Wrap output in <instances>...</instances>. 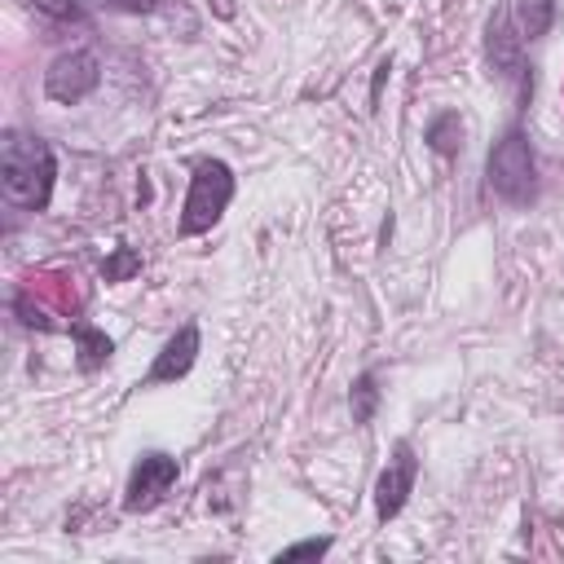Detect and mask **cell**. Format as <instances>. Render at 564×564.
I'll use <instances>...</instances> for the list:
<instances>
[{"instance_id": "6da1fadb", "label": "cell", "mask_w": 564, "mask_h": 564, "mask_svg": "<svg viewBox=\"0 0 564 564\" xmlns=\"http://www.w3.org/2000/svg\"><path fill=\"white\" fill-rule=\"evenodd\" d=\"M53 176H57V163H53L48 141L26 137V132H4L0 185H4L9 203L26 207V212H44L48 198H53Z\"/></svg>"}, {"instance_id": "7a4b0ae2", "label": "cell", "mask_w": 564, "mask_h": 564, "mask_svg": "<svg viewBox=\"0 0 564 564\" xmlns=\"http://www.w3.org/2000/svg\"><path fill=\"white\" fill-rule=\"evenodd\" d=\"M485 172H489V189H494L498 198H507V203H516V207L533 203V194H538V163H533L529 137H524L520 128H507V132L494 141Z\"/></svg>"}, {"instance_id": "3957f363", "label": "cell", "mask_w": 564, "mask_h": 564, "mask_svg": "<svg viewBox=\"0 0 564 564\" xmlns=\"http://www.w3.org/2000/svg\"><path fill=\"white\" fill-rule=\"evenodd\" d=\"M229 198H234V172H229V163L203 159L194 167V176H189V194H185V207H181V234L185 238L207 234L225 216Z\"/></svg>"}, {"instance_id": "277c9868", "label": "cell", "mask_w": 564, "mask_h": 564, "mask_svg": "<svg viewBox=\"0 0 564 564\" xmlns=\"http://www.w3.org/2000/svg\"><path fill=\"white\" fill-rule=\"evenodd\" d=\"M97 84H101V62H97V53H88V48H70V53H62V57L44 70V93H48L53 101H62V106L84 101Z\"/></svg>"}, {"instance_id": "5b68a950", "label": "cell", "mask_w": 564, "mask_h": 564, "mask_svg": "<svg viewBox=\"0 0 564 564\" xmlns=\"http://www.w3.org/2000/svg\"><path fill=\"white\" fill-rule=\"evenodd\" d=\"M176 476H181V467H176L172 454H163V449L141 454L137 467H132V476H128V498H123V507H128V511H150V507H159L163 494L176 485Z\"/></svg>"}, {"instance_id": "8992f818", "label": "cell", "mask_w": 564, "mask_h": 564, "mask_svg": "<svg viewBox=\"0 0 564 564\" xmlns=\"http://www.w3.org/2000/svg\"><path fill=\"white\" fill-rule=\"evenodd\" d=\"M414 476H419V458H414V449L405 441H397V449H392V458H388V467L379 471V485H375V511H379V520H392L405 507V498L414 489Z\"/></svg>"}, {"instance_id": "52a82bcc", "label": "cell", "mask_w": 564, "mask_h": 564, "mask_svg": "<svg viewBox=\"0 0 564 564\" xmlns=\"http://www.w3.org/2000/svg\"><path fill=\"white\" fill-rule=\"evenodd\" d=\"M194 357H198V326H194V322H185V326L163 344V352L154 357V366H150V375H145V388L185 379V375H189V366H194Z\"/></svg>"}, {"instance_id": "ba28073f", "label": "cell", "mask_w": 564, "mask_h": 564, "mask_svg": "<svg viewBox=\"0 0 564 564\" xmlns=\"http://www.w3.org/2000/svg\"><path fill=\"white\" fill-rule=\"evenodd\" d=\"M520 44H524V35H520V26H511V9H498L494 22H489V62H494V70L520 75Z\"/></svg>"}, {"instance_id": "9c48e42d", "label": "cell", "mask_w": 564, "mask_h": 564, "mask_svg": "<svg viewBox=\"0 0 564 564\" xmlns=\"http://www.w3.org/2000/svg\"><path fill=\"white\" fill-rule=\"evenodd\" d=\"M70 339H75V361H79V370L84 375H93V370H101L106 361H110V352H115V344H110V335L106 330H97V326H88V322H70Z\"/></svg>"}, {"instance_id": "30bf717a", "label": "cell", "mask_w": 564, "mask_h": 564, "mask_svg": "<svg viewBox=\"0 0 564 564\" xmlns=\"http://www.w3.org/2000/svg\"><path fill=\"white\" fill-rule=\"evenodd\" d=\"M423 141H427L436 154H458V150H463V119H458V110L436 115V119L427 123Z\"/></svg>"}, {"instance_id": "8fae6325", "label": "cell", "mask_w": 564, "mask_h": 564, "mask_svg": "<svg viewBox=\"0 0 564 564\" xmlns=\"http://www.w3.org/2000/svg\"><path fill=\"white\" fill-rule=\"evenodd\" d=\"M348 405H352V423H370L375 419V405H379V388H375V375H357L352 392H348Z\"/></svg>"}, {"instance_id": "7c38bea8", "label": "cell", "mask_w": 564, "mask_h": 564, "mask_svg": "<svg viewBox=\"0 0 564 564\" xmlns=\"http://www.w3.org/2000/svg\"><path fill=\"white\" fill-rule=\"evenodd\" d=\"M551 18H555V0H529L520 9V35L524 40H538L551 26Z\"/></svg>"}, {"instance_id": "4fadbf2b", "label": "cell", "mask_w": 564, "mask_h": 564, "mask_svg": "<svg viewBox=\"0 0 564 564\" xmlns=\"http://www.w3.org/2000/svg\"><path fill=\"white\" fill-rule=\"evenodd\" d=\"M137 269H141V256H137L132 247H115V251L101 260V278H106V282H128Z\"/></svg>"}, {"instance_id": "5bb4252c", "label": "cell", "mask_w": 564, "mask_h": 564, "mask_svg": "<svg viewBox=\"0 0 564 564\" xmlns=\"http://www.w3.org/2000/svg\"><path fill=\"white\" fill-rule=\"evenodd\" d=\"M40 13H48L53 22H84V9L79 0H35Z\"/></svg>"}, {"instance_id": "9a60e30c", "label": "cell", "mask_w": 564, "mask_h": 564, "mask_svg": "<svg viewBox=\"0 0 564 564\" xmlns=\"http://www.w3.org/2000/svg\"><path fill=\"white\" fill-rule=\"evenodd\" d=\"M330 551V538H304L295 546H282L278 560H313V555H326Z\"/></svg>"}, {"instance_id": "2e32d148", "label": "cell", "mask_w": 564, "mask_h": 564, "mask_svg": "<svg viewBox=\"0 0 564 564\" xmlns=\"http://www.w3.org/2000/svg\"><path fill=\"white\" fill-rule=\"evenodd\" d=\"M13 308L22 313V322H26V326H40V330H48V326H53V322H48V313H44L40 304H31V295H26V291L13 300Z\"/></svg>"}, {"instance_id": "e0dca14e", "label": "cell", "mask_w": 564, "mask_h": 564, "mask_svg": "<svg viewBox=\"0 0 564 564\" xmlns=\"http://www.w3.org/2000/svg\"><path fill=\"white\" fill-rule=\"evenodd\" d=\"M106 4L119 13H154L159 9V0H106Z\"/></svg>"}]
</instances>
